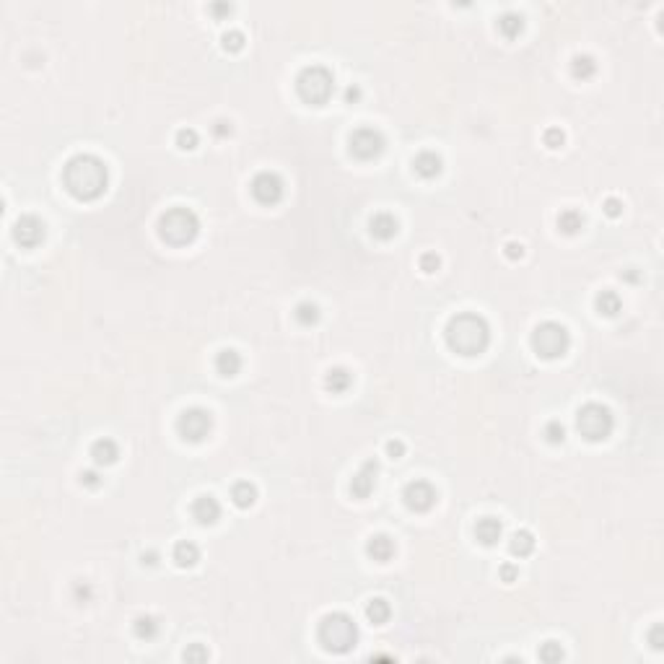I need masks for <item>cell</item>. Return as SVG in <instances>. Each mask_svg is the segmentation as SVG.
<instances>
[{"instance_id":"cell-37","label":"cell","mask_w":664,"mask_h":664,"mask_svg":"<svg viewBox=\"0 0 664 664\" xmlns=\"http://www.w3.org/2000/svg\"><path fill=\"white\" fill-rule=\"evenodd\" d=\"M208 649L203 646V643H192V646H187L185 652V662L190 664H200V662H208Z\"/></svg>"},{"instance_id":"cell-29","label":"cell","mask_w":664,"mask_h":664,"mask_svg":"<svg viewBox=\"0 0 664 664\" xmlns=\"http://www.w3.org/2000/svg\"><path fill=\"white\" fill-rule=\"evenodd\" d=\"M597 73V62L592 55H576L571 60V76L576 81H589Z\"/></svg>"},{"instance_id":"cell-47","label":"cell","mask_w":664,"mask_h":664,"mask_svg":"<svg viewBox=\"0 0 664 664\" xmlns=\"http://www.w3.org/2000/svg\"><path fill=\"white\" fill-rule=\"evenodd\" d=\"M231 11H233L231 3H213V5H210V13H213V16H229Z\"/></svg>"},{"instance_id":"cell-41","label":"cell","mask_w":664,"mask_h":664,"mask_svg":"<svg viewBox=\"0 0 664 664\" xmlns=\"http://www.w3.org/2000/svg\"><path fill=\"white\" fill-rule=\"evenodd\" d=\"M602 210H605L610 218H618L620 213H623V203H620L618 198H607L605 205H602Z\"/></svg>"},{"instance_id":"cell-35","label":"cell","mask_w":664,"mask_h":664,"mask_svg":"<svg viewBox=\"0 0 664 664\" xmlns=\"http://www.w3.org/2000/svg\"><path fill=\"white\" fill-rule=\"evenodd\" d=\"M545 439L550 444H563L566 442V426L560 420H550L548 426H545Z\"/></svg>"},{"instance_id":"cell-42","label":"cell","mask_w":664,"mask_h":664,"mask_svg":"<svg viewBox=\"0 0 664 664\" xmlns=\"http://www.w3.org/2000/svg\"><path fill=\"white\" fill-rule=\"evenodd\" d=\"M516 579H519V569H516L514 563H503V566H501V582L514 584Z\"/></svg>"},{"instance_id":"cell-2","label":"cell","mask_w":664,"mask_h":664,"mask_svg":"<svg viewBox=\"0 0 664 664\" xmlns=\"http://www.w3.org/2000/svg\"><path fill=\"white\" fill-rule=\"evenodd\" d=\"M446 345L459 356H480L490 345V325L475 312H462L446 322Z\"/></svg>"},{"instance_id":"cell-9","label":"cell","mask_w":664,"mask_h":664,"mask_svg":"<svg viewBox=\"0 0 664 664\" xmlns=\"http://www.w3.org/2000/svg\"><path fill=\"white\" fill-rule=\"evenodd\" d=\"M385 146H387L385 135H382L376 128L353 130V135H350V140H348L350 156H356V159H361V161H371V159H376V156H382Z\"/></svg>"},{"instance_id":"cell-14","label":"cell","mask_w":664,"mask_h":664,"mask_svg":"<svg viewBox=\"0 0 664 664\" xmlns=\"http://www.w3.org/2000/svg\"><path fill=\"white\" fill-rule=\"evenodd\" d=\"M192 519H195L198 525H203V527L216 525V522L221 519V503L216 501L210 493H205V496H198V499L192 501Z\"/></svg>"},{"instance_id":"cell-50","label":"cell","mask_w":664,"mask_h":664,"mask_svg":"<svg viewBox=\"0 0 664 664\" xmlns=\"http://www.w3.org/2000/svg\"><path fill=\"white\" fill-rule=\"evenodd\" d=\"M623 278H626V280H630V283H636V280H639V275H636V273H633V270H628V273H623Z\"/></svg>"},{"instance_id":"cell-25","label":"cell","mask_w":664,"mask_h":664,"mask_svg":"<svg viewBox=\"0 0 664 664\" xmlns=\"http://www.w3.org/2000/svg\"><path fill=\"white\" fill-rule=\"evenodd\" d=\"M350 385H353V374H350L348 369L335 366V369H330V371H327L325 387L330 389V392H348Z\"/></svg>"},{"instance_id":"cell-34","label":"cell","mask_w":664,"mask_h":664,"mask_svg":"<svg viewBox=\"0 0 664 664\" xmlns=\"http://www.w3.org/2000/svg\"><path fill=\"white\" fill-rule=\"evenodd\" d=\"M540 659L542 662H560L563 659V649H560V643H556V641H548V643H542L540 646Z\"/></svg>"},{"instance_id":"cell-40","label":"cell","mask_w":664,"mask_h":664,"mask_svg":"<svg viewBox=\"0 0 664 664\" xmlns=\"http://www.w3.org/2000/svg\"><path fill=\"white\" fill-rule=\"evenodd\" d=\"M81 485L83 488H99L102 485V475L96 472V470H83L81 472Z\"/></svg>"},{"instance_id":"cell-26","label":"cell","mask_w":664,"mask_h":664,"mask_svg":"<svg viewBox=\"0 0 664 664\" xmlns=\"http://www.w3.org/2000/svg\"><path fill=\"white\" fill-rule=\"evenodd\" d=\"M558 229H560V233H566V236H573V233H579L584 229V216H582V210H576V208H566V210H560V216H558Z\"/></svg>"},{"instance_id":"cell-12","label":"cell","mask_w":664,"mask_h":664,"mask_svg":"<svg viewBox=\"0 0 664 664\" xmlns=\"http://www.w3.org/2000/svg\"><path fill=\"white\" fill-rule=\"evenodd\" d=\"M13 239H16V244L26 247V249L36 247L45 239V223H42V218H36V216H21L19 221L13 223Z\"/></svg>"},{"instance_id":"cell-11","label":"cell","mask_w":664,"mask_h":664,"mask_svg":"<svg viewBox=\"0 0 664 664\" xmlns=\"http://www.w3.org/2000/svg\"><path fill=\"white\" fill-rule=\"evenodd\" d=\"M249 190H252V198H255L257 203H262V205H275V203L283 198L286 185H283V179H280L275 172H260V174L252 179Z\"/></svg>"},{"instance_id":"cell-48","label":"cell","mask_w":664,"mask_h":664,"mask_svg":"<svg viewBox=\"0 0 664 664\" xmlns=\"http://www.w3.org/2000/svg\"><path fill=\"white\" fill-rule=\"evenodd\" d=\"M343 96H345V102H348V104H356V102L361 99V89H358V86H348Z\"/></svg>"},{"instance_id":"cell-22","label":"cell","mask_w":664,"mask_h":664,"mask_svg":"<svg viewBox=\"0 0 664 664\" xmlns=\"http://www.w3.org/2000/svg\"><path fill=\"white\" fill-rule=\"evenodd\" d=\"M509 550H512V556H516V558L532 556V550H535V535H532L529 529L514 532L512 540H509Z\"/></svg>"},{"instance_id":"cell-19","label":"cell","mask_w":664,"mask_h":664,"mask_svg":"<svg viewBox=\"0 0 664 664\" xmlns=\"http://www.w3.org/2000/svg\"><path fill=\"white\" fill-rule=\"evenodd\" d=\"M91 457L96 465L102 467H109L117 462V457H119V449H117V444L112 442V439H99V442H93L91 446Z\"/></svg>"},{"instance_id":"cell-33","label":"cell","mask_w":664,"mask_h":664,"mask_svg":"<svg viewBox=\"0 0 664 664\" xmlns=\"http://www.w3.org/2000/svg\"><path fill=\"white\" fill-rule=\"evenodd\" d=\"M198 143H200V138L192 128H182L179 133H176V146H179L182 151H195Z\"/></svg>"},{"instance_id":"cell-5","label":"cell","mask_w":664,"mask_h":664,"mask_svg":"<svg viewBox=\"0 0 664 664\" xmlns=\"http://www.w3.org/2000/svg\"><path fill=\"white\" fill-rule=\"evenodd\" d=\"M332 91H335V78L322 65H309L296 78V93H299V99H301L304 104L309 106L327 104Z\"/></svg>"},{"instance_id":"cell-20","label":"cell","mask_w":664,"mask_h":664,"mask_svg":"<svg viewBox=\"0 0 664 664\" xmlns=\"http://www.w3.org/2000/svg\"><path fill=\"white\" fill-rule=\"evenodd\" d=\"M239 369H242V356L236 350L233 348L218 350V356H216V371L221 374V376H236Z\"/></svg>"},{"instance_id":"cell-43","label":"cell","mask_w":664,"mask_h":664,"mask_svg":"<svg viewBox=\"0 0 664 664\" xmlns=\"http://www.w3.org/2000/svg\"><path fill=\"white\" fill-rule=\"evenodd\" d=\"M402 455H405V444L400 442V439H392V442H387V457H392V459H400Z\"/></svg>"},{"instance_id":"cell-10","label":"cell","mask_w":664,"mask_h":664,"mask_svg":"<svg viewBox=\"0 0 664 664\" xmlns=\"http://www.w3.org/2000/svg\"><path fill=\"white\" fill-rule=\"evenodd\" d=\"M402 499H405V506H408L410 512L423 514V512H431L436 499H439V493H436V488H433L431 483H426V480H413V483H408L405 490H402Z\"/></svg>"},{"instance_id":"cell-32","label":"cell","mask_w":664,"mask_h":664,"mask_svg":"<svg viewBox=\"0 0 664 664\" xmlns=\"http://www.w3.org/2000/svg\"><path fill=\"white\" fill-rule=\"evenodd\" d=\"M244 42L247 39L239 29H229V32L221 36V47L226 49V52H242V49H244Z\"/></svg>"},{"instance_id":"cell-36","label":"cell","mask_w":664,"mask_h":664,"mask_svg":"<svg viewBox=\"0 0 664 664\" xmlns=\"http://www.w3.org/2000/svg\"><path fill=\"white\" fill-rule=\"evenodd\" d=\"M542 140H545V146H548L550 151H558L560 146L566 143V133L560 128H548L545 130V135H542Z\"/></svg>"},{"instance_id":"cell-28","label":"cell","mask_w":664,"mask_h":664,"mask_svg":"<svg viewBox=\"0 0 664 664\" xmlns=\"http://www.w3.org/2000/svg\"><path fill=\"white\" fill-rule=\"evenodd\" d=\"M231 501L239 506V509H249V506H255L257 501V488L252 485V483H247V480H242V483H236L231 488Z\"/></svg>"},{"instance_id":"cell-18","label":"cell","mask_w":664,"mask_h":664,"mask_svg":"<svg viewBox=\"0 0 664 664\" xmlns=\"http://www.w3.org/2000/svg\"><path fill=\"white\" fill-rule=\"evenodd\" d=\"M366 553L376 563H387V560H392V556H395V540L387 535H374L366 542Z\"/></svg>"},{"instance_id":"cell-31","label":"cell","mask_w":664,"mask_h":664,"mask_svg":"<svg viewBox=\"0 0 664 664\" xmlns=\"http://www.w3.org/2000/svg\"><path fill=\"white\" fill-rule=\"evenodd\" d=\"M293 317H296V322L301 327H312V325H317L319 322V306L317 304H312V301H301L299 306H296V312H293Z\"/></svg>"},{"instance_id":"cell-13","label":"cell","mask_w":664,"mask_h":664,"mask_svg":"<svg viewBox=\"0 0 664 664\" xmlns=\"http://www.w3.org/2000/svg\"><path fill=\"white\" fill-rule=\"evenodd\" d=\"M376 475H379V462H376V459H366V462L358 467V472L353 475V480H350V493H353V499H358V501L369 499V496L374 493V488H376Z\"/></svg>"},{"instance_id":"cell-44","label":"cell","mask_w":664,"mask_h":664,"mask_svg":"<svg viewBox=\"0 0 664 664\" xmlns=\"http://www.w3.org/2000/svg\"><path fill=\"white\" fill-rule=\"evenodd\" d=\"M231 133H233L231 122H226V119H218V122L213 125V135H216V138H229Z\"/></svg>"},{"instance_id":"cell-38","label":"cell","mask_w":664,"mask_h":664,"mask_svg":"<svg viewBox=\"0 0 664 664\" xmlns=\"http://www.w3.org/2000/svg\"><path fill=\"white\" fill-rule=\"evenodd\" d=\"M439 268H442V257L436 255V252H426V255H420V270H423V273L433 275Z\"/></svg>"},{"instance_id":"cell-15","label":"cell","mask_w":664,"mask_h":664,"mask_svg":"<svg viewBox=\"0 0 664 664\" xmlns=\"http://www.w3.org/2000/svg\"><path fill=\"white\" fill-rule=\"evenodd\" d=\"M369 231H371L374 239L389 242L400 231V223H397V218L392 213H376V216H371V221H369Z\"/></svg>"},{"instance_id":"cell-4","label":"cell","mask_w":664,"mask_h":664,"mask_svg":"<svg viewBox=\"0 0 664 664\" xmlns=\"http://www.w3.org/2000/svg\"><path fill=\"white\" fill-rule=\"evenodd\" d=\"M156 229H159V236H161L166 244L187 247L198 239L200 218L195 210L176 205V208H169L166 213H161V218H159V226H156Z\"/></svg>"},{"instance_id":"cell-3","label":"cell","mask_w":664,"mask_h":664,"mask_svg":"<svg viewBox=\"0 0 664 664\" xmlns=\"http://www.w3.org/2000/svg\"><path fill=\"white\" fill-rule=\"evenodd\" d=\"M317 639L322 643V649L330 654H348L358 643V628L350 615L345 613H327L319 620Z\"/></svg>"},{"instance_id":"cell-24","label":"cell","mask_w":664,"mask_h":664,"mask_svg":"<svg viewBox=\"0 0 664 664\" xmlns=\"http://www.w3.org/2000/svg\"><path fill=\"white\" fill-rule=\"evenodd\" d=\"M595 309L599 312L602 317H615L623 309V301H620V296L615 291H610V288H605V291L597 293L595 299Z\"/></svg>"},{"instance_id":"cell-16","label":"cell","mask_w":664,"mask_h":664,"mask_svg":"<svg viewBox=\"0 0 664 664\" xmlns=\"http://www.w3.org/2000/svg\"><path fill=\"white\" fill-rule=\"evenodd\" d=\"M501 535H503L501 519H496V516H483V519H478V525H475V537H478L480 545L493 548V545L501 540Z\"/></svg>"},{"instance_id":"cell-45","label":"cell","mask_w":664,"mask_h":664,"mask_svg":"<svg viewBox=\"0 0 664 664\" xmlns=\"http://www.w3.org/2000/svg\"><path fill=\"white\" fill-rule=\"evenodd\" d=\"M503 252H506V257H509V260H522V257H525V247L519 244V242H509Z\"/></svg>"},{"instance_id":"cell-21","label":"cell","mask_w":664,"mask_h":664,"mask_svg":"<svg viewBox=\"0 0 664 664\" xmlns=\"http://www.w3.org/2000/svg\"><path fill=\"white\" fill-rule=\"evenodd\" d=\"M172 558H174V563L179 566V569H192V566L200 560V550H198V545H195V542L182 540V542H176V545H174Z\"/></svg>"},{"instance_id":"cell-49","label":"cell","mask_w":664,"mask_h":664,"mask_svg":"<svg viewBox=\"0 0 664 664\" xmlns=\"http://www.w3.org/2000/svg\"><path fill=\"white\" fill-rule=\"evenodd\" d=\"M159 563V553H143V566H156Z\"/></svg>"},{"instance_id":"cell-7","label":"cell","mask_w":664,"mask_h":664,"mask_svg":"<svg viewBox=\"0 0 664 664\" xmlns=\"http://www.w3.org/2000/svg\"><path fill=\"white\" fill-rule=\"evenodd\" d=\"M576 428L586 442H605L607 436L615 428V418L610 408L599 405V402H586L579 413H576Z\"/></svg>"},{"instance_id":"cell-39","label":"cell","mask_w":664,"mask_h":664,"mask_svg":"<svg viewBox=\"0 0 664 664\" xmlns=\"http://www.w3.org/2000/svg\"><path fill=\"white\" fill-rule=\"evenodd\" d=\"M73 597H76V602H78V605H86V602H91L93 589L86 582H78L76 586H73Z\"/></svg>"},{"instance_id":"cell-6","label":"cell","mask_w":664,"mask_h":664,"mask_svg":"<svg viewBox=\"0 0 664 664\" xmlns=\"http://www.w3.org/2000/svg\"><path fill=\"white\" fill-rule=\"evenodd\" d=\"M529 343H532V350H535L540 358L553 361V358H560V356L569 353V348H571V335H569V330L560 325V322H542V325L535 327Z\"/></svg>"},{"instance_id":"cell-17","label":"cell","mask_w":664,"mask_h":664,"mask_svg":"<svg viewBox=\"0 0 664 664\" xmlns=\"http://www.w3.org/2000/svg\"><path fill=\"white\" fill-rule=\"evenodd\" d=\"M413 169H415V174L423 176V179H436V176L442 174L444 161H442V156H439V153L423 151V153H418V156H415Z\"/></svg>"},{"instance_id":"cell-46","label":"cell","mask_w":664,"mask_h":664,"mask_svg":"<svg viewBox=\"0 0 664 664\" xmlns=\"http://www.w3.org/2000/svg\"><path fill=\"white\" fill-rule=\"evenodd\" d=\"M664 628L662 626H654L652 633H649V643H652V649H662L664 646Z\"/></svg>"},{"instance_id":"cell-1","label":"cell","mask_w":664,"mask_h":664,"mask_svg":"<svg viewBox=\"0 0 664 664\" xmlns=\"http://www.w3.org/2000/svg\"><path fill=\"white\" fill-rule=\"evenodd\" d=\"M62 185L70 195L81 203L99 200L109 187V169L106 163L93 153L73 156L62 169Z\"/></svg>"},{"instance_id":"cell-23","label":"cell","mask_w":664,"mask_h":664,"mask_svg":"<svg viewBox=\"0 0 664 664\" xmlns=\"http://www.w3.org/2000/svg\"><path fill=\"white\" fill-rule=\"evenodd\" d=\"M499 32H501L506 39H516V36L525 32V16L516 11H506L499 19Z\"/></svg>"},{"instance_id":"cell-30","label":"cell","mask_w":664,"mask_h":664,"mask_svg":"<svg viewBox=\"0 0 664 664\" xmlns=\"http://www.w3.org/2000/svg\"><path fill=\"white\" fill-rule=\"evenodd\" d=\"M133 630H135V636H138V639H143V641H151V639H156V636H159V620L153 618V615H138V618H135V623H133Z\"/></svg>"},{"instance_id":"cell-27","label":"cell","mask_w":664,"mask_h":664,"mask_svg":"<svg viewBox=\"0 0 664 664\" xmlns=\"http://www.w3.org/2000/svg\"><path fill=\"white\" fill-rule=\"evenodd\" d=\"M366 618L371 620L374 626H385L387 620L392 618V607H389V602L382 599V597H374L371 602L366 605Z\"/></svg>"},{"instance_id":"cell-8","label":"cell","mask_w":664,"mask_h":664,"mask_svg":"<svg viewBox=\"0 0 664 664\" xmlns=\"http://www.w3.org/2000/svg\"><path fill=\"white\" fill-rule=\"evenodd\" d=\"M210 428H213V415L205 408H187L176 418V433L182 436V442H190V444L205 442Z\"/></svg>"}]
</instances>
